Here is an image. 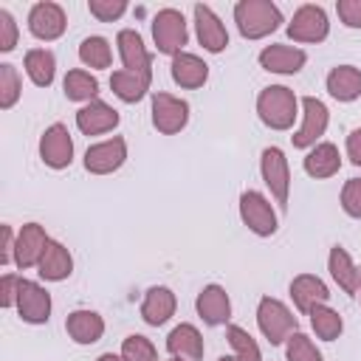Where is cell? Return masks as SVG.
Wrapping results in <instances>:
<instances>
[{
  "mask_svg": "<svg viewBox=\"0 0 361 361\" xmlns=\"http://www.w3.org/2000/svg\"><path fill=\"white\" fill-rule=\"evenodd\" d=\"M259 175L262 183L268 186L274 203L279 209H288V197H290V166L288 158L279 147H265L259 155Z\"/></svg>",
  "mask_w": 361,
  "mask_h": 361,
  "instance_id": "52a82bcc",
  "label": "cell"
},
{
  "mask_svg": "<svg viewBox=\"0 0 361 361\" xmlns=\"http://www.w3.org/2000/svg\"><path fill=\"white\" fill-rule=\"evenodd\" d=\"M344 149H347L350 164H353V166H361V127H355V130H350V133H347Z\"/></svg>",
  "mask_w": 361,
  "mask_h": 361,
  "instance_id": "ee69618b",
  "label": "cell"
},
{
  "mask_svg": "<svg viewBox=\"0 0 361 361\" xmlns=\"http://www.w3.org/2000/svg\"><path fill=\"white\" fill-rule=\"evenodd\" d=\"M116 45H118V56H121L124 71L152 76V54L144 45V37L135 28H121L116 34Z\"/></svg>",
  "mask_w": 361,
  "mask_h": 361,
  "instance_id": "ac0fdd59",
  "label": "cell"
},
{
  "mask_svg": "<svg viewBox=\"0 0 361 361\" xmlns=\"http://www.w3.org/2000/svg\"><path fill=\"white\" fill-rule=\"evenodd\" d=\"M285 358L288 361H324L322 358V350L316 347V341L307 333H302V330H296V333L288 336V341H285Z\"/></svg>",
  "mask_w": 361,
  "mask_h": 361,
  "instance_id": "d590c367",
  "label": "cell"
},
{
  "mask_svg": "<svg viewBox=\"0 0 361 361\" xmlns=\"http://www.w3.org/2000/svg\"><path fill=\"white\" fill-rule=\"evenodd\" d=\"M121 358L124 361H158V350H155V344L147 336L130 333L121 341Z\"/></svg>",
  "mask_w": 361,
  "mask_h": 361,
  "instance_id": "8d00e7d4",
  "label": "cell"
},
{
  "mask_svg": "<svg viewBox=\"0 0 361 361\" xmlns=\"http://www.w3.org/2000/svg\"><path fill=\"white\" fill-rule=\"evenodd\" d=\"M234 23L243 39H265L285 20L279 6L271 0H240L234 3Z\"/></svg>",
  "mask_w": 361,
  "mask_h": 361,
  "instance_id": "7a4b0ae2",
  "label": "cell"
},
{
  "mask_svg": "<svg viewBox=\"0 0 361 361\" xmlns=\"http://www.w3.org/2000/svg\"><path fill=\"white\" fill-rule=\"evenodd\" d=\"M39 161L48 169H68L73 164V138L62 121H54L39 135Z\"/></svg>",
  "mask_w": 361,
  "mask_h": 361,
  "instance_id": "7c38bea8",
  "label": "cell"
},
{
  "mask_svg": "<svg viewBox=\"0 0 361 361\" xmlns=\"http://www.w3.org/2000/svg\"><path fill=\"white\" fill-rule=\"evenodd\" d=\"M259 68L268 71V73H276V76H293L305 68L307 62V54L296 45H282V42H274V45H265L257 56Z\"/></svg>",
  "mask_w": 361,
  "mask_h": 361,
  "instance_id": "2e32d148",
  "label": "cell"
},
{
  "mask_svg": "<svg viewBox=\"0 0 361 361\" xmlns=\"http://www.w3.org/2000/svg\"><path fill=\"white\" fill-rule=\"evenodd\" d=\"M166 350L172 358H180V361H203V353H206V344H203V336L195 324L189 322H180L169 330L166 336Z\"/></svg>",
  "mask_w": 361,
  "mask_h": 361,
  "instance_id": "7402d4cb",
  "label": "cell"
},
{
  "mask_svg": "<svg viewBox=\"0 0 361 361\" xmlns=\"http://www.w3.org/2000/svg\"><path fill=\"white\" fill-rule=\"evenodd\" d=\"M169 73H172V82L183 90H197L209 82V65L197 54H189V51H180L172 56Z\"/></svg>",
  "mask_w": 361,
  "mask_h": 361,
  "instance_id": "603a6c76",
  "label": "cell"
},
{
  "mask_svg": "<svg viewBox=\"0 0 361 361\" xmlns=\"http://www.w3.org/2000/svg\"><path fill=\"white\" fill-rule=\"evenodd\" d=\"M324 87L341 104H350V102L361 99V68H355V65H336V68H330V73L324 79Z\"/></svg>",
  "mask_w": 361,
  "mask_h": 361,
  "instance_id": "484cf974",
  "label": "cell"
},
{
  "mask_svg": "<svg viewBox=\"0 0 361 361\" xmlns=\"http://www.w3.org/2000/svg\"><path fill=\"white\" fill-rule=\"evenodd\" d=\"M226 338H228V344H231V355H234L237 361H262L259 344H257V338H254L245 327H240V324H228V327H226Z\"/></svg>",
  "mask_w": 361,
  "mask_h": 361,
  "instance_id": "836d02e7",
  "label": "cell"
},
{
  "mask_svg": "<svg viewBox=\"0 0 361 361\" xmlns=\"http://www.w3.org/2000/svg\"><path fill=\"white\" fill-rule=\"evenodd\" d=\"M257 327L259 333L268 338V344H285L290 333L299 330V319L293 316V310L274 296H262L257 302Z\"/></svg>",
  "mask_w": 361,
  "mask_h": 361,
  "instance_id": "3957f363",
  "label": "cell"
},
{
  "mask_svg": "<svg viewBox=\"0 0 361 361\" xmlns=\"http://www.w3.org/2000/svg\"><path fill=\"white\" fill-rule=\"evenodd\" d=\"M307 316H310V330H313L316 338H322V341H336V338L341 336V330H344V319H341L338 310H333L330 305H319V307H313Z\"/></svg>",
  "mask_w": 361,
  "mask_h": 361,
  "instance_id": "d6a6232c",
  "label": "cell"
},
{
  "mask_svg": "<svg viewBox=\"0 0 361 361\" xmlns=\"http://www.w3.org/2000/svg\"><path fill=\"white\" fill-rule=\"evenodd\" d=\"M124 161H127V141L121 135L90 144L82 158V164L90 175H113L124 166Z\"/></svg>",
  "mask_w": 361,
  "mask_h": 361,
  "instance_id": "30bf717a",
  "label": "cell"
},
{
  "mask_svg": "<svg viewBox=\"0 0 361 361\" xmlns=\"http://www.w3.org/2000/svg\"><path fill=\"white\" fill-rule=\"evenodd\" d=\"M302 166H305V172H307L310 178H316V180L333 178V175H338V169H341V152H338L336 144L319 141L316 147H310V149L305 152Z\"/></svg>",
  "mask_w": 361,
  "mask_h": 361,
  "instance_id": "d4e9b609",
  "label": "cell"
},
{
  "mask_svg": "<svg viewBox=\"0 0 361 361\" xmlns=\"http://www.w3.org/2000/svg\"><path fill=\"white\" fill-rule=\"evenodd\" d=\"M68 28V14L59 3L51 0H39L28 8V31L31 37H37L39 42H54L65 34Z\"/></svg>",
  "mask_w": 361,
  "mask_h": 361,
  "instance_id": "8fae6325",
  "label": "cell"
},
{
  "mask_svg": "<svg viewBox=\"0 0 361 361\" xmlns=\"http://www.w3.org/2000/svg\"><path fill=\"white\" fill-rule=\"evenodd\" d=\"M178 310V296L172 293V288L166 285H152L144 299H141V319L149 324V327H161L166 324Z\"/></svg>",
  "mask_w": 361,
  "mask_h": 361,
  "instance_id": "44dd1931",
  "label": "cell"
},
{
  "mask_svg": "<svg viewBox=\"0 0 361 361\" xmlns=\"http://www.w3.org/2000/svg\"><path fill=\"white\" fill-rule=\"evenodd\" d=\"M195 310L197 316L203 319V324L209 327H220V324H228L231 319V299H228V290L217 282L212 285H203L197 299H195Z\"/></svg>",
  "mask_w": 361,
  "mask_h": 361,
  "instance_id": "e0dca14e",
  "label": "cell"
},
{
  "mask_svg": "<svg viewBox=\"0 0 361 361\" xmlns=\"http://www.w3.org/2000/svg\"><path fill=\"white\" fill-rule=\"evenodd\" d=\"M288 293H290V302L299 313H310L313 307L319 305H327L330 302V288L316 276V274H299L290 279L288 285Z\"/></svg>",
  "mask_w": 361,
  "mask_h": 361,
  "instance_id": "ffe728a7",
  "label": "cell"
},
{
  "mask_svg": "<svg viewBox=\"0 0 361 361\" xmlns=\"http://www.w3.org/2000/svg\"><path fill=\"white\" fill-rule=\"evenodd\" d=\"M23 96V79L11 62H0V107L11 110Z\"/></svg>",
  "mask_w": 361,
  "mask_h": 361,
  "instance_id": "e575fe53",
  "label": "cell"
},
{
  "mask_svg": "<svg viewBox=\"0 0 361 361\" xmlns=\"http://www.w3.org/2000/svg\"><path fill=\"white\" fill-rule=\"evenodd\" d=\"M62 90H65V99L68 102L87 104V102H96L99 99V79L90 71H85V68H73V71L65 73Z\"/></svg>",
  "mask_w": 361,
  "mask_h": 361,
  "instance_id": "4dcf8cb0",
  "label": "cell"
},
{
  "mask_svg": "<svg viewBox=\"0 0 361 361\" xmlns=\"http://www.w3.org/2000/svg\"><path fill=\"white\" fill-rule=\"evenodd\" d=\"M65 333L73 344H82V347L96 344L104 336V319H102V313L87 310V307L71 310L65 319Z\"/></svg>",
  "mask_w": 361,
  "mask_h": 361,
  "instance_id": "cb8c5ba5",
  "label": "cell"
},
{
  "mask_svg": "<svg viewBox=\"0 0 361 361\" xmlns=\"http://www.w3.org/2000/svg\"><path fill=\"white\" fill-rule=\"evenodd\" d=\"M96 361H124V358H121V353H102Z\"/></svg>",
  "mask_w": 361,
  "mask_h": 361,
  "instance_id": "f6af8a7d",
  "label": "cell"
},
{
  "mask_svg": "<svg viewBox=\"0 0 361 361\" xmlns=\"http://www.w3.org/2000/svg\"><path fill=\"white\" fill-rule=\"evenodd\" d=\"M330 34V20L327 11L316 3H305L293 11L290 23H288V37L293 42H305V45H319L324 42Z\"/></svg>",
  "mask_w": 361,
  "mask_h": 361,
  "instance_id": "ba28073f",
  "label": "cell"
},
{
  "mask_svg": "<svg viewBox=\"0 0 361 361\" xmlns=\"http://www.w3.org/2000/svg\"><path fill=\"white\" fill-rule=\"evenodd\" d=\"M20 279H23V276H17V274H3V276H0V307H6V310L17 307Z\"/></svg>",
  "mask_w": 361,
  "mask_h": 361,
  "instance_id": "60d3db41",
  "label": "cell"
},
{
  "mask_svg": "<svg viewBox=\"0 0 361 361\" xmlns=\"http://www.w3.org/2000/svg\"><path fill=\"white\" fill-rule=\"evenodd\" d=\"M51 293L34 282V279H20V293H17V316L25 324H45L51 319Z\"/></svg>",
  "mask_w": 361,
  "mask_h": 361,
  "instance_id": "4fadbf2b",
  "label": "cell"
},
{
  "mask_svg": "<svg viewBox=\"0 0 361 361\" xmlns=\"http://www.w3.org/2000/svg\"><path fill=\"white\" fill-rule=\"evenodd\" d=\"M299 113H302L299 99L285 85H268L257 93V116L268 130H279V133L290 130Z\"/></svg>",
  "mask_w": 361,
  "mask_h": 361,
  "instance_id": "6da1fadb",
  "label": "cell"
},
{
  "mask_svg": "<svg viewBox=\"0 0 361 361\" xmlns=\"http://www.w3.org/2000/svg\"><path fill=\"white\" fill-rule=\"evenodd\" d=\"M149 113H152V127L161 135H178L189 124V102H183L180 96L164 93V90L152 93Z\"/></svg>",
  "mask_w": 361,
  "mask_h": 361,
  "instance_id": "9c48e42d",
  "label": "cell"
},
{
  "mask_svg": "<svg viewBox=\"0 0 361 361\" xmlns=\"http://www.w3.org/2000/svg\"><path fill=\"white\" fill-rule=\"evenodd\" d=\"M152 42H155L158 54H166V56L180 54L183 45L189 42L186 17L178 8H161L152 17Z\"/></svg>",
  "mask_w": 361,
  "mask_h": 361,
  "instance_id": "8992f818",
  "label": "cell"
},
{
  "mask_svg": "<svg viewBox=\"0 0 361 361\" xmlns=\"http://www.w3.org/2000/svg\"><path fill=\"white\" fill-rule=\"evenodd\" d=\"M299 107H302V113H299L302 121H299V127L293 130L290 141H293L296 149H310V147H316V144L322 141V135L327 133L330 110H327V104H324L322 99H316V96H302V99H299Z\"/></svg>",
  "mask_w": 361,
  "mask_h": 361,
  "instance_id": "277c9868",
  "label": "cell"
},
{
  "mask_svg": "<svg viewBox=\"0 0 361 361\" xmlns=\"http://www.w3.org/2000/svg\"><path fill=\"white\" fill-rule=\"evenodd\" d=\"M149 85H152V76H144V73H133V71H124V68L110 73V87L124 104L141 102L149 93Z\"/></svg>",
  "mask_w": 361,
  "mask_h": 361,
  "instance_id": "f1b7e54d",
  "label": "cell"
},
{
  "mask_svg": "<svg viewBox=\"0 0 361 361\" xmlns=\"http://www.w3.org/2000/svg\"><path fill=\"white\" fill-rule=\"evenodd\" d=\"M23 68L37 87H51L56 76V56L51 48H31L23 56Z\"/></svg>",
  "mask_w": 361,
  "mask_h": 361,
  "instance_id": "f546056e",
  "label": "cell"
},
{
  "mask_svg": "<svg viewBox=\"0 0 361 361\" xmlns=\"http://www.w3.org/2000/svg\"><path fill=\"white\" fill-rule=\"evenodd\" d=\"M355 299H358V305H361V276H358V293H355Z\"/></svg>",
  "mask_w": 361,
  "mask_h": 361,
  "instance_id": "bcb514c9",
  "label": "cell"
},
{
  "mask_svg": "<svg viewBox=\"0 0 361 361\" xmlns=\"http://www.w3.org/2000/svg\"><path fill=\"white\" fill-rule=\"evenodd\" d=\"M338 200H341V209H344L347 217L361 220V178H350V180H344Z\"/></svg>",
  "mask_w": 361,
  "mask_h": 361,
  "instance_id": "74e56055",
  "label": "cell"
},
{
  "mask_svg": "<svg viewBox=\"0 0 361 361\" xmlns=\"http://www.w3.org/2000/svg\"><path fill=\"white\" fill-rule=\"evenodd\" d=\"M79 62H82L85 68H90V71L110 68V62H113V48H110V42H107L104 37H99V34L85 37V39L79 42Z\"/></svg>",
  "mask_w": 361,
  "mask_h": 361,
  "instance_id": "1f68e13d",
  "label": "cell"
},
{
  "mask_svg": "<svg viewBox=\"0 0 361 361\" xmlns=\"http://www.w3.org/2000/svg\"><path fill=\"white\" fill-rule=\"evenodd\" d=\"M87 11L99 23H116L127 11V0H87Z\"/></svg>",
  "mask_w": 361,
  "mask_h": 361,
  "instance_id": "f35d334b",
  "label": "cell"
},
{
  "mask_svg": "<svg viewBox=\"0 0 361 361\" xmlns=\"http://www.w3.org/2000/svg\"><path fill=\"white\" fill-rule=\"evenodd\" d=\"M169 361H180V358H169Z\"/></svg>",
  "mask_w": 361,
  "mask_h": 361,
  "instance_id": "c3c4849f",
  "label": "cell"
},
{
  "mask_svg": "<svg viewBox=\"0 0 361 361\" xmlns=\"http://www.w3.org/2000/svg\"><path fill=\"white\" fill-rule=\"evenodd\" d=\"M37 274L45 282H65L73 274V254L68 251V245L59 240H51L37 265Z\"/></svg>",
  "mask_w": 361,
  "mask_h": 361,
  "instance_id": "4316f807",
  "label": "cell"
},
{
  "mask_svg": "<svg viewBox=\"0 0 361 361\" xmlns=\"http://www.w3.org/2000/svg\"><path fill=\"white\" fill-rule=\"evenodd\" d=\"M327 271H330L333 282H336L344 293H350V296L358 293L361 268L353 262V257L347 254V248H341V245H333V248H330V254H327Z\"/></svg>",
  "mask_w": 361,
  "mask_h": 361,
  "instance_id": "83f0119b",
  "label": "cell"
},
{
  "mask_svg": "<svg viewBox=\"0 0 361 361\" xmlns=\"http://www.w3.org/2000/svg\"><path fill=\"white\" fill-rule=\"evenodd\" d=\"M217 361H237V358H234V355H220Z\"/></svg>",
  "mask_w": 361,
  "mask_h": 361,
  "instance_id": "7dc6e473",
  "label": "cell"
},
{
  "mask_svg": "<svg viewBox=\"0 0 361 361\" xmlns=\"http://www.w3.org/2000/svg\"><path fill=\"white\" fill-rule=\"evenodd\" d=\"M336 14H338L341 25L361 28V0H338L336 3Z\"/></svg>",
  "mask_w": 361,
  "mask_h": 361,
  "instance_id": "b9f144b4",
  "label": "cell"
},
{
  "mask_svg": "<svg viewBox=\"0 0 361 361\" xmlns=\"http://www.w3.org/2000/svg\"><path fill=\"white\" fill-rule=\"evenodd\" d=\"M51 237L45 231V226L39 223H23V228L17 231V245H14V265L20 271H28V268H37L45 248H48Z\"/></svg>",
  "mask_w": 361,
  "mask_h": 361,
  "instance_id": "9a60e30c",
  "label": "cell"
},
{
  "mask_svg": "<svg viewBox=\"0 0 361 361\" xmlns=\"http://www.w3.org/2000/svg\"><path fill=\"white\" fill-rule=\"evenodd\" d=\"M14 245H17V234L8 223L0 226V265L14 262Z\"/></svg>",
  "mask_w": 361,
  "mask_h": 361,
  "instance_id": "7bdbcfd3",
  "label": "cell"
},
{
  "mask_svg": "<svg viewBox=\"0 0 361 361\" xmlns=\"http://www.w3.org/2000/svg\"><path fill=\"white\" fill-rule=\"evenodd\" d=\"M118 121H121L118 110L110 107V104L102 102V99L87 102V104H82V107L76 110V130H79L82 135H102V133H110V130L118 127Z\"/></svg>",
  "mask_w": 361,
  "mask_h": 361,
  "instance_id": "d6986e66",
  "label": "cell"
},
{
  "mask_svg": "<svg viewBox=\"0 0 361 361\" xmlns=\"http://www.w3.org/2000/svg\"><path fill=\"white\" fill-rule=\"evenodd\" d=\"M20 39V25L8 8H0V54H8L17 48Z\"/></svg>",
  "mask_w": 361,
  "mask_h": 361,
  "instance_id": "ab89813d",
  "label": "cell"
},
{
  "mask_svg": "<svg viewBox=\"0 0 361 361\" xmlns=\"http://www.w3.org/2000/svg\"><path fill=\"white\" fill-rule=\"evenodd\" d=\"M192 20H195V37L203 45V51L209 54H223L228 48V31L223 25V20L212 11V6L197 3L192 8Z\"/></svg>",
  "mask_w": 361,
  "mask_h": 361,
  "instance_id": "5bb4252c",
  "label": "cell"
},
{
  "mask_svg": "<svg viewBox=\"0 0 361 361\" xmlns=\"http://www.w3.org/2000/svg\"><path fill=\"white\" fill-rule=\"evenodd\" d=\"M237 209H240L243 226H245L251 234H257V237H274V234H276L279 220H276V212H274L271 200H268L262 192H257V189L240 192Z\"/></svg>",
  "mask_w": 361,
  "mask_h": 361,
  "instance_id": "5b68a950",
  "label": "cell"
}]
</instances>
